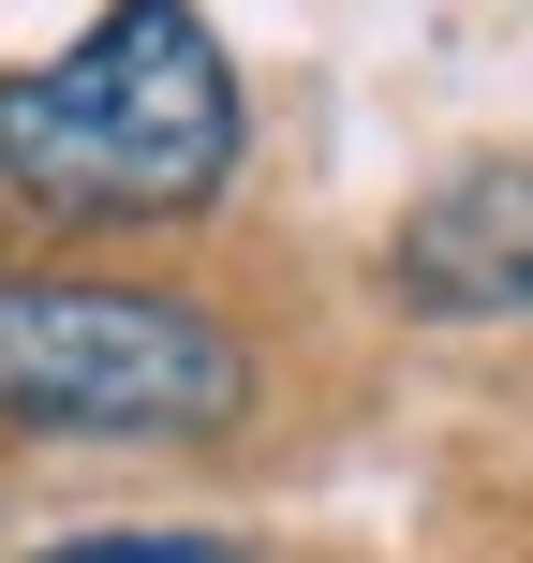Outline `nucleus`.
Returning <instances> with one entry per match:
<instances>
[{"instance_id":"1","label":"nucleus","mask_w":533,"mask_h":563,"mask_svg":"<svg viewBox=\"0 0 533 563\" xmlns=\"http://www.w3.org/2000/svg\"><path fill=\"white\" fill-rule=\"evenodd\" d=\"M237 178V59L193 0H104L75 45L0 75V208L45 238H164Z\"/></svg>"},{"instance_id":"2","label":"nucleus","mask_w":533,"mask_h":563,"mask_svg":"<svg viewBox=\"0 0 533 563\" xmlns=\"http://www.w3.org/2000/svg\"><path fill=\"white\" fill-rule=\"evenodd\" d=\"M253 416V356L208 297L104 267H0V430L45 445H223Z\"/></svg>"},{"instance_id":"3","label":"nucleus","mask_w":533,"mask_h":563,"mask_svg":"<svg viewBox=\"0 0 533 563\" xmlns=\"http://www.w3.org/2000/svg\"><path fill=\"white\" fill-rule=\"evenodd\" d=\"M386 282L430 327H519L533 311V164H459L445 194H415L386 238Z\"/></svg>"},{"instance_id":"4","label":"nucleus","mask_w":533,"mask_h":563,"mask_svg":"<svg viewBox=\"0 0 533 563\" xmlns=\"http://www.w3.org/2000/svg\"><path fill=\"white\" fill-rule=\"evenodd\" d=\"M45 563H253V549H237V534H75Z\"/></svg>"}]
</instances>
